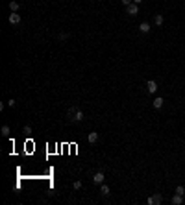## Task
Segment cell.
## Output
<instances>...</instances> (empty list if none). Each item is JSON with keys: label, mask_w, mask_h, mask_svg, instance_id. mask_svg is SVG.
<instances>
[{"label": "cell", "mask_w": 185, "mask_h": 205, "mask_svg": "<svg viewBox=\"0 0 185 205\" xmlns=\"http://www.w3.org/2000/svg\"><path fill=\"white\" fill-rule=\"evenodd\" d=\"M0 133H2L4 137H9V126H2V129H0Z\"/></svg>", "instance_id": "9a60e30c"}, {"label": "cell", "mask_w": 185, "mask_h": 205, "mask_svg": "<svg viewBox=\"0 0 185 205\" xmlns=\"http://www.w3.org/2000/svg\"><path fill=\"white\" fill-rule=\"evenodd\" d=\"M152 106L156 107V109H161V107H163V98H161V96H159V98H156V100H154V104H152Z\"/></svg>", "instance_id": "7c38bea8"}, {"label": "cell", "mask_w": 185, "mask_h": 205, "mask_svg": "<svg viewBox=\"0 0 185 205\" xmlns=\"http://www.w3.org/2000/svg\"><path fill=\"white\" fill-rule=\"evenodd\" d=\"M161 202H163L161 194H154V196L148 198V205H157V203H161Z\"/></svg>", "instance_id": "7a4b0ae2"}, {"label": "cell", "mask_w": 185, "mask_h": 205, "mask_svg": "<svg viewBox=\"0 0 185 205\" xmlns=\"http://www.w3.org/2000/svg\"><path fill=\"white\" fill-rule=\"evenodd\" d=\"M8 106H9V107H15V106H17V102L11 98V100H8Z\"/></svg>", "instance_id": "d6986e66"}, {"label": "cell", "mask_w": 185, "mask_h": 205, "mask_svg": "<svg viewBox=\"0 0 185 205\" xmlns=\"http://www.w3.org/2000/svg\"><path fill=\"white\" fill-rule=\"evenodd\" d=\"M9 24H21V15H17V13H11L9 15Z\"/></svg>", "instance_id": "52a82bcc"}, {"label": "cell", "mask_w": 185, "mask_h": 205, "mask_svg": "<svg viewBox=\"0 0 185 205\" xmlns=\"http://www.w3.org/2000/svg\"><path fill=\"white\" fill-rule=\"evenodd\" d=\"M170 202H172V205H182V203H183V196H182V194H176V192H174V196H172Z\"/></svg>", "instance_id": "8992f818"}, {"label": "cell", "mask_w": 185, "mask_h": 205, "mask_svg": "<svg viewBox=\"0 0 185 205\" xmlns=\"http://www.w3.org/2000/svg\"><path fill=\"white\" fill-rule=\"evenodd\" d=\"M100 194H102V196H109V194H111V188H109L107 185H102V187H100Z\"/></svg>", "instance_id": "30bf717a"}, {"label": "cell", "mask_w": 185, "mask_h": 205, "mask_svg": "<svg viewBox=\"0 0 185 205\" xmlns=\"http://www.w3.org/2000/svg\"><path fill=\"white\" fill-rule=\"evenodd\" d=\"M87 141L91 142V144H94V142L98 141V133L96 131H91V133H89V137H87Z\"/></svg>", "instance_id": "9c48e42d"}, {"label": "cell", "mask_w": 185, "mask_h": 205, "mask_svg": "<svg viewBox=\"0 0 185 205\" xmlns=\"http://www.w3.org/2000/svg\"><path fill=\"white\" fill-rule=\"evenodd\" d=\"M143 2V0H133V4H141Z\"/></svg>", "instance_id": "44dd1931"}, {"label": "cell", "mask_w": 185, "mask_h": 205, "mask_svg": "<svg viewBox=\"0 0 185 205\" xmlns=\"http://www.w3.org/2000/svg\"><path fill=\"white\" fill-rule=\"evenodd\" d=\"M121 2L124 4V6H130V4H132V2H133V0H121Z\"/></svg>", "instance_id": "ffe728a7"}, {"label": "cell", "mask_w": 185, "mask_h": 205, "mask_svg": "<svg viewBox=\"0 0 185 205\" xmlns=\"http://www.w3.org/2000/svg\"><path fill=\"white\" fill-rule=\"evenodd\" d=\"M146 91H148L150 94H154V92H156V91H157V83H156V81H154V79H150V81L146 83Z\"/></svg>", "instance_id": "277c9868"}, {"label": "cell", "mask_w": 185, "mask_h": 205, "mask_svg": "<svg viewBox=\"0 0 185 205\" xmlns=\"http://www.w3.org/2000/svg\"><path fill=\"white\" fill-rule=\"evenodd\" d=\"M80 120H83V111H82V109H78L76 117H74V122H80Z\"/></svg>", "instance_id": "5bb4252c"}, {"label": "cell", "mask_w": 185, "mask_h": 205, "mask_svg": "<svg viewBox=\"0 0 185 205\" xmlns=\"http://www.w3.org/2000/svg\"><path fill=\"white\" fill-rule=\"evenodd\" d=\"M126 13L130 15V17H135V15L139 13V6H137V4H130V6H126Z\"/></svg>", "instance_id": "6da1fadb"}, {"label": "cell", "mask_w": 185, "mask_h": 205, "mask_svg": "<svg viewBox=\"0 0 185 205\" xmlns=\"http://www.w3.org/2000/svg\"><path fill=\"white\" fill-rule=\"evenodd\" d=\"M104 179H106V176H104L102 172H96V174L93 176V183H96V185H102V183H104Z\"/></svg>", "instance_id": "3957f363"}, {"label": "cell", "mask_w": 185, "mask_h": 205, "mask_svg": "<svg viewBox=\"0 0 185 205\" xmlns=\"http://www.w3.org/2000/svg\"><path fill=\"white\" fill-rule=\"evenodd\" d=\"M76 111H78V107L76 106H72L71 109H69V111H67V118H69V120H71V122H74V117H76Z\"/></svg>", "instance_id": "5b68a950"}, {"label": "cell", "mask_w": 185, "mask_h": 205, "mask_svg": "<svg viewBox=\"0 0 185 205\" xmlns=\"http://www.w3.org/2000/svg\"><path fill=\"white\" fill-rule=\"evenodd\" d=\"M174 192H176V194H182V196H183V194H185V188L182 187V185H178V187H176V191H174Z\"/></svg>", "instance_id": "2e32d148"}, {"label": "cell", "mask_w": 185, "mask_h": 205, "mask_svg": "<svg viewBox=\"0 0 185 205\" xmlns=\"http://www.w3.org/2000/svg\"><path fill=\"white\" fill-rule=\"evenodd\" d=\"M19 8H21V4H19L17 0H11V2H9V9H11V13H17Z\"/></svg>", "instance_id": "ba28073f"}, {"label": "cell", "mask_w": 185, "mask_h": 205, "mask_svg": "<svg viewBox=\"0 0 185 205\" xmlns=\"http://www.w3.org/2000/svg\"><path fill=\"white\" fill-rule=\"evenodd\" d=\"M163 21H165V19H163V15H156V17H154V24H157V26H161Z\"/></svg>", "instance_id": "4fadbf2b"}, {"label": "cell", "mask_w": 185, "mask_h": 205, "mask_svg": "<svg viewBox=\"0 0 185 205\" xmlns=\"http://www.w3.org/2000/svg\"><path fill=\"white\" fill-rule=\"evenodd\" d=\"M72 187H74V191H80V188H82V181H74Z\"/></svg>", "instance_id": "e0dca14e"}, {"label": "cell", "mask_w": 185, "mask_h": 205, "mask_svg": "<svg viewBox=\"0 0 185 205\" xmlns=\"http://www.w3.org/2000/svg\"><path fill=\"white\" fill-rule=\"evenodd\" d=\"M22 131L26 133V135H30V133H32V126H24V129H22Z\"/></svg>", "instance_id": "ac0fdd59"}, {"label": "cell", "mask_w": 185, "mask_h": 205, "mask_svg": "<svg viewBox=\"0 0 185 205\" xmlns=\"http://www.w3.org/2000/svg\"><path fill=\"white\" fill-rule=\"evenodd\" d=\"M139 30H141V33H148L150 32V24L148 22H141L139 24Z\"/></svg>", "instance_id": "8fae6325"}]
</instances>
